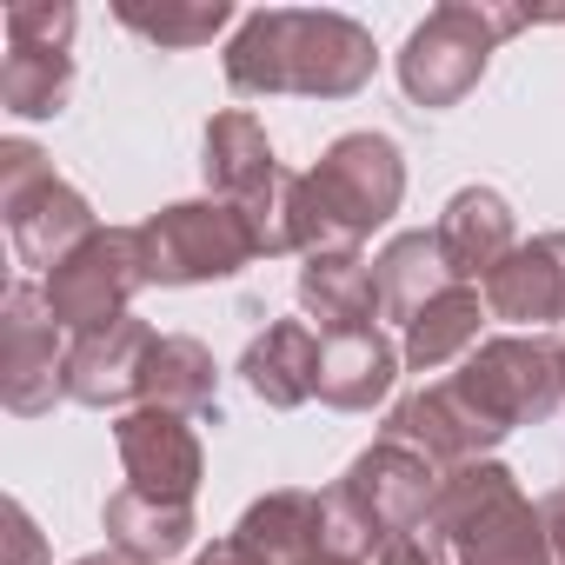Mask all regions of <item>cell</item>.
Returning <instances> with one entry per match:
<instances>
[{"instance_id":"obj_1","label":"cell","mask_w":565,"mask_h":565,"mask_svg":"<svg viewBox=\"0 0 565 565\" xmlns=\"http://www.w3.org/2000/svg\"><path fill=\"white\" fill-rule=\"evenodd\" d=\"M380 67L373 34L333 8H259L226 41V87L239 100H353Z\"/></svg>"},{"instance_id":"obj_2","label":"cell","mask_w":565,"mask_h":565,"mask_svg":"<svg viewBox=\"0 0 565 565\" xmlns=\"http://www.w3.org/2000/svg\"><path fill=\"white\" fill-rule=\"evenodd\" d=\"M406 200V153L393 134H340L320 167L287 173L279 186V253H333L366 246Z\"/></svg>"},{"instance_id":"obj_3","label":"cell","mask_w":565,"mask_h":565,"mask_svg":"<svg viewBox=\"0 0 565 565\" xmlns=\"http://www.w3.org/2000/svg\"><path fill=\"white\" fill-rule=\"evenodd\" d=\"M433 525L452 545V565H552L545 512L525 499L519 472L499 459L452 466L433 505Z\"/></svg>"},{"instance_id":"obj_4","label":"cell","mask_w":565,"mask_h":565,"mask_svg":"<svg viewBox=\"0 0 565 565\" xmlns=\"http://www.w3.org/2000/svg\"><path fill=\"white\" fill-rule=\"evenodd\" d=\"M519 28H525V14H519V8H499V0H446V8H433V14L406 34V47H399V61H393L406 100L426 107V114L459 107V100L486 81L499 41H512Z\"/></svg>"},{"instance_id":"obj_5","label":"cell","mask_w":565,"mask_h":565,"mask_svg":"<svg viewBox=\"0 0 565 565\" xmlns=\"http://www.w3.org/2000/svg\"><path fill=\"white\" fill-rule=\"evenodd\" d=\"M134 233H140L147 287H206V279H233L253 259H266L253 213H239L233 200H213V193L173 200V206L147 213Z\"/></svg>"},{"instance_id":"obj_6","label":"cell","mask_w":565,"mask_h":565,"mask_svg":"<svg viewBox=\"0 0 565 565\" xmlns=\"http://www.w3.org/2000/svg\"><path fill=\"white\" fill-rule=\"evenodd\" d=\"M0 213H8V239H14L21 266H34V273H54L67 253H81L100 233L87 193L67 186L54 173V160L21 134L0 140Z\"/></svg>"},{"instance_id":"obj_7","label":"cell","mask_w":565,"mask_h":565,"mask_svg":"<svg viewBox=\"0 0 565 565\" xmlns=\"http://www.w3.org/2000/svg\"><path fill=\"white\" fill-rule=\"evenodd\" d=\"M459 393L499 426V433H519V426H539L565 406V373H558V340H539V333H499V340H479L466 360H459Z\"/></svg>"},{"instance_id":"obj_8","label":"cell","mask_w":565,"mask_h":565,"mask_svg":"<svg viewBox=\"0 0 565 565\" xmlns=\"http://www.w3.org/2000/svg\"><path fill=\"white\" fill-rule=\"evenodd\" d=\"M147 287V266H140V233L134 226H100L81 253H67L47 279H41V300L61 320L67 340L100 333L114 320H127L134 294Z\"/></svg>"},{"instance_id":"obj_9","label":"cell","mask_w":565,"mask_h":565,"mask_svg":"<svg viewBox=\"0 0 565 565\" xmlns=\"http://www.w3.org/2000/svg\"><path fill=\"white\" fill-rule=\"evenodd\" d=\"M439 486H446V472H439L426 452L399 446V439H373V446L333 479V492H340V499L353 505V519L373 532V552H380L386 539H399V532L433 525Z\"/></svg>"},{"instance_id":"obj_10","label":"cell","mask_w":565,"mask_h":565,"mask_svg":"<svg viewBox=\"0 0 565 565\" xmlns=\"http://www.w3.org/2000/svg\"><path fill=\"white\" fill-rule=\"evenodd\" d=\"M67 333L47 313L41 287H8L0 300V399L14 419H41L67 399Z\"/></svg>"},{"instance_id":"obj_11","label":"cell","mask_w":565,"mask_h":565,"mask_svg":"<svg viewBox=\"0 0 565 565\" xmlns=\"http://www.w3.org/2000/svg\"><path fill=\"white\" fill-rule=\"evenodd\" d=\"M200 173H206L213 200H233L239 213H253V226L266 239V259H273L279 253V186H287V167L273 160V140L246 107H226V114L206 120Z\"/></svg>"},{"instance_id":"obj_12","label":"cell","mask_w":565,"mask_h":565,"mask_svg":"<svg viewBox=\"0 0 565 565\" xmlns=\"http://www.w3.org/2000/svg\"><path fill=\"white\" fill-rule=\"evenodd\" d=\"M114 452H120V472L134 492L147 499H167V505H193L200 479H206V452H200V433L186 413H167V406H134L114 419Z\"/></svg>"},{"instance_id":"obj_13","label":"cell","mask_w":565,"mask_h":565,"mask_svg":"<svg viewBox=\"0 0 565 565\" xmlns=\"http://www.w3.org/2000/svg\"><path fill=\"white\" fill-rule=\"evenodd\" d=\"M380 439H399V446L426 452L439 472H452V466L492 459V446H499L505 433L459 393V380H433V386L406 393V399L386 413V433H380Z\"/></svg>"},{"instance_id":"obj_14","label":"cell","mask_w":565,"mask_h":565,"mask_svg":"<svg viewBox=\"0 0 565 565\" xmlns=\"http://www.w3.org/2000/svg\"><path fill=\"white\" fill-rule=\"evenodd\" d=\"M153 327L147 320H114L100 333H81L67 347V399L94 406V413H134L140 406V380H147V353H153Z\"/></svg>"},{"instance_id":"obj_15","label":"cell","mask_w":565,"mask_h":565,"mask_svg":"<svg viewBox=\"0 0 565 565\" xmlns=\"http://www.w3.org/2000/svg\"><path fill=\"white\" fill-rule=\"evenodd\" d=\"M479 294H486V313L505 327H525V333L558 327L565 320V226L519 239Z\"/></svg>"},{"instance_id":"obj_16","label":"cell","mask_w":565,"mask_h":565,"mask_svg":"<svg viewBox=\"0 0 565 565\" xmlns=\"http://www.w3.org/2000/svg\"><path fill=\"white\" fill-rule=\"evenodd\" d=\"M439 253H446V273L459 279V287H486V279L499 273V259L519 246V220L505 206V193L492 186H459L433 226Z\"/></svg>"},{"instance_id":"obj_17","label":"cell","mask_w":565,"mask_h":565,"mask_svg":"<svg viewBox=\"0 0 565 565\" xmlns=\"http://www.w3.org/2000/svg\"><path fill=\"white\" fill-rule=\"evenodd\" d=\"M239 380L259 406L294 413L307 399H320V333L307 320H273L266 333L246 340L239 353Z\"/></svg>"},{"instance_id":"obj_18","label":"cell","mask_w":565,"mask_h":565,"mask_svg":"<svg viewBox=\"0 0 565 565\" xmlns=\"http://www.w3.org/2000/svg\"><path fill=\"white\" fill-rule=\"evenodd\" d=\"M233 539L259 565H320L327 558V492L279 486V492H266L239 512Z\"/></svg>"},{"instance_id":"obj_19","label":"cell","mask_w":565,"mask_h":565,"mask_svg":"<svg viewBox=\"0 0 565 565\" xmlns=\"http://www.w3.org/2000/svg\"><path fill=\"white\" fill-rule=\"evenodd\" d=\"M300 307L320 320V340H327V333L380 327V279H373V259H366L360 246L307 253V259H300Z\"/></svg>"},{"instance_id":"obj_20","label":"cell","mask_w":565,"mask_h":565,"mask_svg":"<svg viewBox=\"0 0 565 565\" xmlns=\"http://www.w3.org/2000/svg\"><path fill=\"white\" fill-rule=\"evenodd\" d=\"M399 347L380 333V327H360V333H327L320 340V406L333 413H373L393 380H399Z\"/></svg>"},{"instance_id":"obj_21","label":"cell","mask_w":565,"mask_h":565,"mask_svg":"<svg viewBox=\"0 0 565 565\" xmlns=\"http://www.w3.org/2000/svg\"><path fill=\"white\" fill-rule=\"evenodd\" d=\"M373 279H380V320H393L399 333L419 320V307H433L446 287H452V273H446V253L426 226L413 233H393L380 253H373Z\"/></svg>"},{"instance_id":"obj_22","label":"cell","mask_w":565,"mask_h":565,"mask_svg":"<svg viewBox=\"0 0 565 565\" xmlns=\"http://www.w3.org/2000/svg\"><path fill=\"white\" fill-rule=\"evenodd\" d=\"M492 313H486V294L479 287H452L433 300V307H419V320L406 327V340H399V360L413 366V373H446L452 360H466L472 347H479V327H486Z\"/></svg>"},{"instance_id":"obj_23","label":"cell","mask_w":565,"mask_h":565,"mask_svg":"<svg viewBox=\"0 0 565 565\" xmlns=\"http://www.w3.org/2000/svg\"><path fill=\"white\" fill-rule=\"evenodd\" d=\"M140 406H167V413H220V366L193 333H160L147 353V380H140Z\"/></svg>"},{"instance_id":"obj_24","label":"cell","mask_w":565,"mask_h":565,"mask_svg":"<svg viewBox=\"0 0 565 565\" xmlns=\"http://www.w3.org/2000/svg\"><path fill=\"white\" fill-rule=\"evenodd\" d=\"M100 525H107V545H120V552H134V558H147V565L180 558V552L193 545V532H200L193 505H167V499H147V492H134V486L107 492Z\"/></svg>"},{"instance_id":"obj_25","label":"cell","mask_w":565,"mask_h":565,"mask_svg":"<svg viewBox=\"0 0 565 565\" xmlns=\"http://www.w3.org/2000/svg\"><path fill=\"white\" fill-rule=\"evenodd\" d=\"M114 21L167 54H186V47H206L220 28H233V8L226 0H160V8H147V0H114Z\"/></svg>"},{"instance_id":"obj_26","label":"cell","mask_w":565,"mask_h":565,"mask_svg":"<svg viewBox=\"0 0 565 565\" xmlns=\"http://www.w3.org/2000/svg\"><path fill=\"white\" fill-rule=\"evenodd\" d=\"M67 94H74V54L8 47V61H0V107L14 120H54Z\"/></svg>"},{"instance_id":"obj_27","label":"cell","mask_w":565,"mask_h":565,"mask_svg":"<svg viewBox=\"0 0 565 565\" xmlns=\"http://www.w3.org/2000/svg\"><path fill=\"white\" fill-rule=\"evenodd\" d=\"M0 28H8V47H47V54H67L81 14L67 8V0H14Z\"/></svg>"},{"instance_id":"obj_28","label":"cell","mask_w":565,"mask_h":565,"mask_svg":"<svg viewBox=\"0 0 565 565\" xmlns=\"http://www.w3.org/2000/svg\"><path fill=\"white\" fill-rule=\"evenodd\" d=\"M373 565H452V545L439 525H419V532H399L373 552Z\"/></svg>"},{"instance_id":"obj_29","label":"cell","mask_w":565,"mask_h":565,"mask_svg":"<svg viewBox=\"0 0 565 565\" xmlns=\"http://www.w3.org/2000/svg\"><path fill=\"white\" fill-rule=\"evenodd\" d=\"M8 525H14V565H41V532L21 499H8Z\"/></svg>"},{"instance_id":"obj_30","label":"cell","mask_w":565,"mask_h":565,"mask_svg":"<svg viewBox=\"0 0 565 565\" xmlns=\"http://www.w3.org/2000/svg\"><path fill=\"white\" fill-rule=\"evenodd\" d=\"M539 512H545V532H552V565H565V479L539 499Z\"/></svg>"},{"instance_id":"obj_31","label":"cell","mask_w":565,"mask_h":565,"mask_svg":"<svg viewBox=\"0 0 565 565\" xmlns=\"http://www.w3.org/2000/svg\"><path fill=\"white\" fill-rule=\"evenodd\" d=\"M186 565H259V558H253V552H246V545H239V539L226 532V539H213L206 552H193Z\"/></svg>"},{"instance_id":"obj_32","label":"cell","mask_w":565,"mask_h":565,"mask_svg":"<svg viewBox=\"0 0 565 565\" xmlns=\"http://www.w3.org/2000/svg\"><path fill=\"white\" fill-rule=\"evenodd\" d=\"M74 565H147V558H134V552L107 545V552H87V558H74Z\"/></svg>"},{"instance_id":"obj_33","label":"cell","mask_w":565,"mask_h":565,"mask_svg":"<svg viewBox=\"0 0 565 565\" xmlns=\"http://www.w3.org/2000/svg\"><path fill=\"white\" fill-rule=\"evenodd\" d=\"M320 565H353V558H333V552H327V558H320Z\"/></svg>"},{"instance_id":"obj_34","label":"cell","mask_w":565,"mask_h":565,"mask_svg":"<svg viewBox=\"0 0 565 565\" xmlns=\"http://www.w3.org/2000/svg\"><path fill=\"white\" fill-rule=\"evenodd\" d=\"M558 373H565V333H558Z\"/></svg>"}]
</instances>
